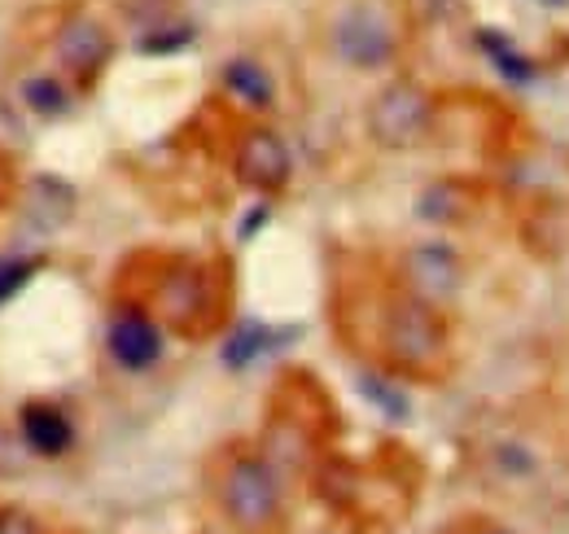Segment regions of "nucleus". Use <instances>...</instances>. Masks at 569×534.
Instances as JSON below:
<instances>
[{
	"label": "nucleus",
	"mask_w": 569,
	"mask_h": 534,
	"mask_svg": "<svg viewBox=\"0 0 569 534\" xmlns=\"http://www.w3.org/2000/svg\"><path fill=\"white\" fill-rule=\"evenodd\" d=\"M377 350L403 377H421V382L438 377L447 368V350H451L442 307L417 298L403 285L390 289L377 303Z\"/></svg>",
	"instance_id": "f257e3e1"
},
{
	"label": "nucleus",
	"mask_w": 569,
	"mask_h": 534,
	"mask_svg": "<svg viewBox=\"0 0 569 534\" xmlns=\"http://www.w3.org/2000/svg\"><path fill=\"white\" fill-rule=\"evenodd\" d=\"M214 504L237 534H277L284 522L281 473L268 452L232 447L214 465Z\"/></svg>",
	"instance_id": "f03ea898"
},
{
	"label": "nucleus",
	"mask_w": 569,
	"mask_h": 534,
	"mask_svg": "<svg viewBox=\"0 0 569 534\" xmlns=\"http://www.w3.org/2000/svg\"><path fill=\"white\" fill-rule=\"evenodd\" d=\"M214 307H219V298H214V280L207 267L193 264V259L162 264V276L153 285V312L171 329H180L189 337L207 334L214 320Z\"/></svg>",
	"instance_id": "7ed1b4c3"
},
{
	"label": "nucleus",
	"mask_w": 569,
	"mask_h": 534,
	"mask_svg": "<svg viewBox=\"0 0 569 534\" xmlns=\"http://www.w3.org/2000/svg\"><path fill=\"white\" fill-rule=\"evenodd\" d=\"M433 128V92L417 79H390L368 106V136L381 149H412Z\"/></svg>",
	"instance_id": "20e7f679"
},
{
	"label": "nucleus",
	"mask_w": 569,
	"mask_h": 534,
	"mask_svg": "<svg viewBox=\"0 0 569 534\" xmlns=\"http://www.w3.org/2000/svg\"><path fill=\"white\" fill-rule=\"evenodd\" d=\"M329 49L338 62L356 70H381L399 53V31L381 4H347L329 22Z\"/></svg>",
	"instance_id": "39448f33"
},
{
	"label": "nucleus",
	"mask_w": 569,
	"mask_h": 534,
	"mask_svg": "<svg viewBox=\"0 0 569 534\" xmlns=\"http://www.w3.org/2000/svg\"><path fill=\"white\" fill-rule=\"evenodd\" d=\"M399 276H403L399 285L412 289L417 298H426L433 307H451L465 289V259L442 241H421L403 250Z\"/></svg>",
	"instance_id": "423d86ee"
},
{
	"label": "nucleus",
	"mask_w": 569,
	"mask_h": 534,
	"mask_svg": "<svg viewBox=\"0 0 569 534\" xmlns=\"http://www.w3.org/2000/svg\"><path fill=\"white\" fill-rule=\"evenodd\" d=\"M106 350L123 373H149L162 364V325L144 303H119L106 320Z\"/></svg>",
	"instance_id": "0eeeda50"
},
{
	"label": "nucleus",
	"mask_w": 569,
	"mask_h": 534,
	"mask_svg": "<svg viewBox=\"0 0 569 534\" xmlns=\"http://www.w3.org/2000/svg\"><path fill=\"white\" fill-rule=\"evenodd\" d=\"M232 171L246 189L281 194L293 176V154L272 128H246L237 136V149H232Z\"/></svg>",
	"instance_id": "6e6552de"
},
{
	"label": "nucleus",
	"mask_w": 569,
	"mask_h": 534,
	"mask_svg": "<svg viewBox=\"0 0 569 534\" xmlns=\"http://www.w3.org/2000/svg\"><path fill=\"white\" fill-rule=\"evenodd\" d=\"M53 53H58L62 70H71L74 79L92 83L106 70V62L114 58V40H110L106 22H97L92 13H71L53 36Z\"/></svg>",
	"instance_id": "1a4fd4ad"
},
{
	"label": "nucleus",
	"mask_w": 569,
	"mask_h": 534,
	"mask_svg": "<svg viewBox=\"0 0 569 534\" xmlns=\"http://www.w3.org/2000/svg\"><path fill=\"white\" fill-rule=\"evenodd\" d=\"M18 434H22L27 452L40 456V461H62L74 447V421L58 403H49V399L22 403V412H18Z\"/></svg>",
	"instance_id": "9d476101"
},
{
	"label": "nucleus",
	"mask_w": 569,
	"mask_h": 534,
	"mask_svg": "<svg viewBox=\"0 0 569 534\" xmlns=\"http://www.w3.org/2000/svg\"><path fill=\"white\" fill-rule=\"evenodd\" d=\"M219 83H223V92L228 97H237L246 110H272V101H277V83H272V75L263 62H254V58H232V62H223L219 70Z\"/></svg>",
	"instance_id": "9b49d317"
},
{
	"label": "nucleus",
	"mask_w": 569,
	"mask_h": 534,
	"mask_svg": "<svg viewBox=\"0 0 569 534\" xmlns=\"http://www.w3.org/2000/svg\"><path fill=\"white\" fill-rule=\"evenodd\" d=\"M281 337H289V334H277V329H272V325H263V320H241V325L228 334L223 350H219V359H223V368L241 373V368L259 364L263 355H272Z\"/></svg>",
	"instance_id": "f8f14e48"
},
{
	"label": "nucleus",
	"mask_w": 569,
	"mask_h": 534,
	"mask_svg": "<svg viewBox=\"0 0 569 534\" xmlns=\"http://www.w3.org/2000/svg\"><path fill=\"white\" fill-rule=\"evenodd\" d=\"M478 49H482V53L496 62L499 75L512 79V83H535V79H539V67L512 44V36H503L496 27H482V31H478Z\"/></svg>",
	"instance_id": "ddd939ff"
},
{
	"label": "nucleus",
	"mask_w": 569,
	"mask_h": 534,
	"mask_svg": "<svg viewBox=\"0 0 569 534\" xmlns=\"http://www.w3.org/2000/svg\"><path fill=\"white\" fill-rule=\"evenodd\" d=\"M469 206H473V198H469V189L460 180H438L421 194L417 215L429 219V224H456V219H465Z\"/></svg>",
	"instance_id": "4468645a"
},
{
	"label": "nucleus",
	"mask_w": 569,
	"mask_h": 534,
	"mask_svg": "<svg viewBox=\"0 0 569 534\" xmlns=\"http://www.w3.org/2000/svg\"><path fill=\"white\" fill-rule=\"evenodd\" d=\"M22 106L36 110L40 119H62V115L71 110V92H67L62 79H53V75H31V79L22 83Z\"/></svg>",
	"instance_id": "2eb2a0df"
},
{
	"label": "nucleus",
	"mask_w": 569,
	"mask_h": 534,
	"mask_svg": "<svg viewBox=\"0 0 569 534\" xmlns=\"http://www.w3.org/2000/svg\"><path fill=\"white\" fill-rule=\"evenodd\" d=\"M359 390H363V399L368 403H377L390 421H408L412 403H408V395H403L395 382H386L381 373H359Z\"/></svg>",
	"instance_id": "dca6fc26"
},
{
	"label": "nucleus",
	"mask_w": 569,
	"mask_h": 534,
	"mask_svg": "<svg viewBox=\"0 0 569 534\" xmlns=\"http://www.w3.org/2000/svg\"><path fill=\"white\" fill-rule=\"evenodd\" d=\"M40 267H44V259H27V255H9V259H0V307L13 303Z\"/></svg>",
	"instance_id": "f3484780"
},
{
	"label": "nucleus",
	"mask_w": 569,
	"mask_h": 534,
	"mask_svg": "<svg viewBox=\"0 0 569 534\" xmlns=\"http://www.w3.org/2000/svg\"><path fill=\"white\" fill-rule=\"evenodd\" d=\"M153 40H141V53H176L184 44H193V27H176V31H149Z\"/></svg>",
	"instance_id": "a211bd4d"
},
{
	"label": "nucleus",
	"mask_w": 569,
	"mask_h": 534,
	"mask_svg": "<svg viewBox=\"0 0 569 534\" xmlns=\"http://www.w3.org/2000/svg\"><path fill=\"white\" fill-rule=\"evenodd\" d=\"M0 534H44L40 522L22 508H0Z\"/></svg>",
	"instance_id": "6ab92c4d"
},
{
	"label": "nucleus",
	"mask_w": 569,
	"mask_h": 534,
	"mask_svg": "<svg viewBox=\"0 0 569 534\" xmlns=\"http://www.w3.org/2000/svg\"><path fill=\"white\" fill-rule=\"evenodd\" d=\"M268 219H272V206H268V201L250 206V215H246V224H241V241H250V237H254V233H259Z\"/></svg>",
	"instance_id": "aec40b11"
},
{
	"label": "nucleus",
	"mask_w": 569,
	"mask_h": 534,
	"mask_svg": "<svg viewBox=\"0 0 569 534\" xmlns=\"http://www.w3.org/2000/svg\"><path fill=\"white\" fill-rule=\"evenodd\" d=\"M465 534H517V531H508V526H499V522H473Z\"/></svg>",
	"instance_id": "412c9836"
},
{
	"label": "nucleus",
	"mask_w": 569,
	"mask_h": 534,
	"mask_svg": "<svg viewBox=\"0 0 569 534\" xmlns=\"http://www.w3.org/2000/svg\"><path fill=\"white\" fill-rule=\"evenodd\" d=\"M539 4H552V9H561V4H569V0H539Z\"/></svg>",
	"instance_id": "4be33fe9"
}]
</instances>
